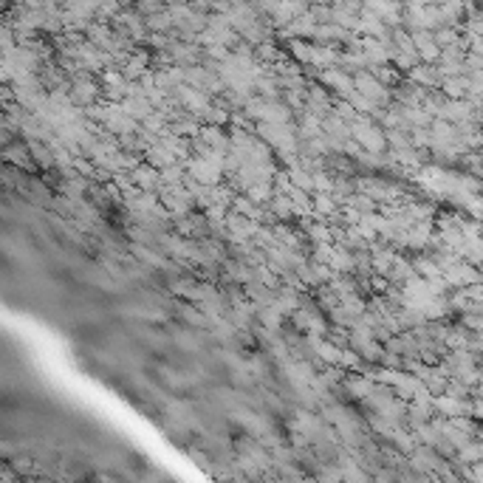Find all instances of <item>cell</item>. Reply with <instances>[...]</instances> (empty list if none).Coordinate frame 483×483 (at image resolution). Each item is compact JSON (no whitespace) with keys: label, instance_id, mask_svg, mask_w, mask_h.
<instances>
[{"label":"cell","instance_id":"obj_6","mask_svg":"<svg viewBox=\"0 0 483 483\" xmlns=\"http://www.w3.org/2000/svg\"><path fill=\"white\" fill-rule=\"evenodd\" d=\"M407 79H410V82H415V85H421V88L438 91V85H441V71H438V66L418 63V66H413V68L407 71Z\"/></svg>","mask_w":483,"mask_h":483},{"label":"cell","instance_id":"obj_10","mask_svg":"<svg viewBox=\"0 0 483 483\" xmlns=\"http://www.w3.org/2000/svg\"><path fill=\"white\" fill-rule=\"evenodd\" d=\"M314 51H316V43L314 40H302V37L289 40V54H291V57L300 66H311L314 63Z\"/></svg>","mask_w":483,"mask_h":483},{"label":"cell","instance_id":"obj_30","mask_svg":"<svg viewBox=\"0 0 483 483\" xmlns=\"http://www.w3.org/2000/svg\"><path fill=\"white\" fill-rule=\"evenodd\" d=\"M410 139H413L415 150H429V147H433V130H429V128H413Z\"/></svg>","mask_w":483,"mask_h":483},{"label":"cell","instance_id":"obj_1","mask_svg":"<svg viewBox=\"0 0 483 483\" xmlns=\"http://www.w3.org/2000/svg\"><path fill=\"white\" fill-rule=\"evenodd\" d=\"M316 79H319L322 85H325V88H328L334 96H348V93H353V91H356V85H353V74H351V71H345V68H339V66L322 68Z\"/></svg>","mask_w":483,"mask_h":483},{"label":"cell","instance_id":"obj_4","mask_svg":"<svg viewBox=\"0 0 483 483\" xmlns=\"http://www.w3.org/2000/svg\"><path fill=\"white\" fill-rule=\"evenodd\" d=\"M316 17L311 15V9L305 12V15H300V17H294L289 26H283L277 34L280 37H286V40H294V37H302V40H314V34H316Z\"/></svg>","mask_w":483,"mask_h":483},{"label":"cell","instance_id":"obj_9","mask_svg":"<svg viewBox=\"0 0 483 483\" xmlns=\"http://www.w3.org/2000/svg\"><path fill=\"white\" fill-rule=\"evenodd\" d=\"M29 150H31V158H34V164L37 167H57V161H54V150L48 141H40V139H26Z\"/></svg>","mask_w":483,"mask_h":483},{"label":"cell","instance_id":"obj_7","mask_svg":"<svg viewBox=\"0 0 483 483\" xmlns=\"http://www.w3.org/2000/svg\"><path fill=\"white\" fill-rule=\"evenodd\" d=\"M130 176H133V181H136L141 190H158V187H161V170L153 167L150 161H141V164H139Z\"/></svg>","mask_w":483,"mask_h":483},{"label":"cell","instance_id":"obj_13","mask_svg":"<svg viewBox=\"0 0 483 483\" xmlns=\"http://www.w3.org/2000/svg\"><path fill=\"white\" fill-rule=\"evenodd\" d=\"M122 107H125V114H130L133 119H147L153 111H155V105L147 99V96H128V99H122Z\"/></svg>","mask_w":483,"mask_h":483},{"label":"cell","instance_id":"obj_8","mask_svg":"<svg viewBox=\"0 0 483 483\" xmlns=\"http://www.w3.org/2000/svg\"><path fill=\"white\" fill-rule=\"evenodd\" d=\"M413 266H415L418 277H424V280H433V277L444 275V272H441V266L436 263V257L429 254V252H415V254H413Z\"/></svg>","mask_w":483,"mask_h":483},{"label":"cell","instance_id":"obj_20","mask_svg":"<svg viewBox=\"0 0 483 483\" xmlns=\"http://www.w3.org/2000/svg\"><path fill=\"white\" fill-rule=\"evenodd\" d=\"M314 212H319L322 218H331L339 212V201L334 198V192H314Z\"/></svg>","mask_w":483,"mask_h":483},{"label":"cell","instance_id":"obj_16","mask_svg":"<svg viewBox=\"0 0 483 483\" xmlns=\"http://www.w3.org/2000/svg\"><path fill=\"white\" fill-rule=\"evenodd\" d=\"M268 209H272V212L277 215V221H289V224H294V221H297V209H294L291 195L277 192V195L272 198V204H268Z\"/></svg>","mask_w":483,"mask_h":483},{"label":"cell","instance_id":"obj_2","mask_svg":"<svg viewBox=\"0 0 483 483\" xmlns=\"http://www.w3.org/2000/svg\"><path fill=\"white\" fill-rule=\"evenodd\" d=\"M184 164H187V173L201 184H224V178H227V173L221 167H215L204 155H190Z\"/></svg>","mask_w":483,"mask_h":483},{"label":"cell","instance_id":"obj_37","mask_svg":"<svg viewBox=\"0 0 483 483\" xmlns=\"http://www.w3.org/2000/svg\"><path fill=\"white\" fill-rule=\"evenodd\" d=\"M362 153H365V147H362V141H356V139H353V136H351V139H348V141H345V155H348V158H353V161H356V158H359V155H362Z\"/></svg>","mask_w":483,"mask_h":483},{"label":"cell","instance_id":"obj_19","mask_svg":"<svg viewBox=\"0 0 483 483\" xmlns=\"http://www.w3.org/2000/svg\"><path fill=\"white\" fill-rule=\"evenodd\" d=\"M201 122L204 125H218V128H229V122H232V111L229 107H224V105H209L206 111H204V116H201Z\"/></svg>","mask_w":483,"mask_h":483},{"label":"cell","instance_id":"obj_21","mask_svg":"<svg viewBox=\"0 0 483 483\" xmlns=\"http://www.w3.org/2000/svg\"><path fill=\"white\" fill-rule=\"evenodd\" d=\"M339 365H342L348 373H362L367 362L362 359V353H359L353 345H345V348H342V359H339Z\"/></svg>","mask_w":483,"mask_h":483},{"label":"cell","instance_id":"obj_31","mask_svg":"<svg viewBox=\"0 0 483 483\" xmlns=\"http://www.w3.org/2000/svg\"><path fill=\"white\" fill-rule=\"evenodd\" d=\"M455 461H458V463H463V466H472V463H477V461H480V447H477V438H475L472 444H466L463 450H458Z\"/></svg>","mask_w":483,"mask_h":483},{"label":"cell","instance_id":"obj_12","mask_svg":"<svg viewBox=\"0 0 483 483\" xmlns=\"http://www.w3.org/2000/svg\"><path fill=\"white\" fill-rule=\"evenodd\" d=\"M322 130H325V136H337L342 141H348L353 133H351V122H345L342 116H337L334 111L322 116Z\"/></svg>","mask_w":483,"mask_h":483},{"label":"cell","instance_id":"obj_5","mask_svg":"<svg viewBox=\"0 0 483 483\" xmlns=\"http://www.w3.org/2000/svg\"><path fill=\"white\" fill-rule=\"evenodd\" d=\"M342 390L351 393V399L365 401V399L373 396L376 382L370 379V376H365V373H348V376H345V382H342Z\"/></svg>","mask_w":483,"mask_h":483},{"label":"cell","instance_id":"obj_14","mask_svg":"<svg viewBox=\"0 0 483 483\" xmlns=\"http://www.w3.org/2000/svg\"><path fill=\"white\" fill-rule=\"evenodd\" d=\"M257 322L263 325V331H268L272 337H277L283 331V314L275 308V305H266L257 311Z\"/></svg>","mask_w":483,"mask_h":483},{"label":"cell","instance_id":"obj_15","mask_svg":"<svg viewBox=\"0 0 483 483\" xmlns=\"http://www.w3.org/2000/svg\"><path fill=\"white\" fill-rule=\"evenodd\" d=\"M144 161H150L153 167H158V170H161V167H170V164H176L178 158H176V153H170V150H167L164 144H161V141H155V144H150V147H147Z\"/></svg>","mask_w":483,"mask_h":483},{"label":"cell","instance_id":"obj_17","mask_svg":"<svg viewBox=\"0 0 483 483\" xmlns=\"http://www.w3.org/2000/svg\"><path fill=\"white\" fill-rule=\"evenodd\" d=\"M438 91L447 96V99H466V91H469V82H466V74H458V77H444Z\"/></svg>","mask_w":483,"mask_h":483},{"label":"cell","instance_id":"obj_33","mask_svg":"<svg viewBox=\"0 0 483 483\" xmlns=\"http://www.w3.org/2000/svg\"><path fill=\"white\" fill-rule=\"evenodd\" d=\"M167 9V0H139L136 3V12L150 17V15H158V12H164Z\"/></svg>","mask_w":483,"mask_h":483},{"label":"cell","instance_id":"obj_29","mask_svg":"<svg viewBox=\"0 0 483 483\" xmlns=\"http://www.w3.org/2000/svg\"><path fill=\"white\" fill-rule=\"evenodd\" d=\"M388 144H390V150H407V147H413L410 130H404V128H393V130H388Z\"/></svg>","mask_w":483,"mask_h":483},{"label":"cell","instance_id":"obj_26","mask_svg":"<svg viewBox=\"0 0 483 483\" xmlns=\"http://www.w3.org/2000/svg\"><path fill=\"white\" fill-rule=\"evenodd\" d=\"M187 178V164L184 161H176L170 167H161V184H181Z\"/></svg>","mask_w":483,"mask_h":483},{"label":"cell","instance_id":"obj_24","mask_svg":"<svg viewBox=\"0 0 483 483\" xmlns=\"http://www.w3.org/2000/svg\"><path fill=\"white\" fill-rule=\"evenodd\" d=\"M297 114L291 111V107L283 102V99H275V102H268V114H266V119L268 122H291Z\"/></svg>","mask_w":483,"mask_h":483},{"label":"cell","instance_id":"obj_34","mask_svg":"<svg viewBox=\"0 0 483 483\" xmlns=\"http://www.w3.org/2000/svg\"><path fill=\"white\" fill-rule=\"evenodd\" d=\"M311 268H314V275H316V283H319V286H325V283L334 277L331 263H316V260H311Z\"/></svg>","mask_w":483,"mask_h":483},{"label":"cell","instance_id":"obj_25","mask_svg":"<svg viewBox=\"0 0 483 483\" xmlns=\"http://www.w3.org/2000/svg\"><path fill=\"white\" fill-rule=\"evenodd\" d=\"M289 176H291V181H294V187L314 192V173H311V170H305V167L300 164V161H297V164H291V167H289Z\"/></svg>","mask_w":483,"mask_h":483},{"label":"cell","instance_id":"obj_27","mask_svg":"<svg viewBox=\"0 0 483 483\" xmlns=\"http://www.w3.org/2000/svg\"><path fill=\"white\" fill-rule=\"evenodd\" d=\"M345 204H351V206H356L359 212H376L379 209V201H373L367 192H362V190H356L353 195H348L345 198Z\"/></svg>","mask_w":483,"mask_h":483},{"label":"cell","instance_id":"obj_22","mask_svg":"<svg viewBox=\"0 0 483 483\" xmlns=\"http://www.w3.org/2000/svg\"><path fill=\"white\" fill-rule=\"evenodd\" d=\"M385 351H388V348H385V342H379L376 337L359 348V353H362V359H365L367 365H379V362L385 359Z\"/></svg>","mask_w":483,"mask_h":483},{"label":"cell","instance_id":"obj_3","mask_svg":"<svg viewBox=\"0 0 483 483\" xmlns=\"http://www.w3.org/2000/svg\"><path fill=\"white\" fill-rule=\"evenodd\" d=\"M176 93H178V99H181V107L187 114H192V116H204V111L212 105V93H206V91H201V88H195V85H178L176 88Z\"/></svg>","mask_w":483,"mask_h":483},{"label":"cell","instance_id":"obj_35","mask_svg":"<svg viewBox=\"0 0 483 483\" xmlns=\"http://www.w3.org/2000/svg\"><path fill=\"white\" fill-rule=\"evenodd\" d=\"M334 246H337V243H316L314 252H311V260H316V263H331Z\"/></svg>","mask_w":483,"mask_h":483},{"label":"cell","instance_id":"obj_11","mask_svg":"<svg viewBox=\"0 0 483 483\" xmlns=\"http://www.w3.org/2000/svg\"><path fill=\"white\" fill-rule=\"evenodd\" d=\"M339 359H342V345H337L328 337L322 339L314 351V362H319V365H339Z\"/></svg>","mask_w":483,"mask_h":483},{"label":"cell","instance_id":"obj_18","mask_svg":"<svg viewBox=\"0 0 483 483\" xmlns=\"http://www.w3.org/2000/svg\"><path fill=\"white\" fill-rule=\"evenodd\" d=\"M246 195H249L254 204L268 206V204H272V198L277 195V190H275V181H254L252 187H246Z\"/></svg>","mask_w":483,"mask_h":483},{"label":"cell","instance_id":"obj_40","mask_svg":"<svg viewBox=\"0 0 483 483\" xmlns=\"http://www.w3.org/2000/svg\"><path fill=\"white\" fill-rule=\"evenodd\" d=\"M480 314H483V305H480Z\"/></svg>","mask_w":483,"mask_h":483},{"label":"cell","instance_id":"obj_32","mask_svg":"<svg viewBox=\"0 0 483 483\" xmlns=\"http://www.w3.org/2000/svg\"><path fill=\"white\" fill-rule=\"evenodd\" d=\"M260 204H254L246 192H238L235 195V201H232V206L229 209H235V212H240V215H246V218H252V215H254V209H257Z\"/></svg>","mask_w":483,"mask_h":483},{"label":"cell","instance_id":"obj_39","mask_svg":"<svg viewBox=\"0 0 483 483\" xmlns=\"http://www.w3.org/2000/svg\"><path fill=\"white\" fill-rule=\"evenodd\" d=\"M477 268H480V275H483V263H480V266H477Z\"/></svg>","mask_w":483,"mask_h":483},{"label":"cell","instance_id":"obj_38","mask_svg":"<svg viewBox=\"0 0 483 483\" xmlns=\"http://www.w3.org/2000/svg\"><path fill=\"white\" fill-rule=\"evenodd\" d=\"M472 418H477V421L483 424V396L472 399Z\"/></svg>","mask_w":483,"mask_h":483},{"label":"cell","instance_id":"obj_23","mask_svg":"<svg viewBox=\"0 0 483 483\" xmlns=\"http://www.w3.org/2000/svg\"><path fill=\"white\" fill-rule=\"evenodd\" d=\"M342 308H345L351 316H362V314L370 308V302L365 300V294H362V291H351V294H345V297H342Z\"/></svg>","mask_w":483,"mask_h":483},{"label":"cell","instance_id":"obj_28","mask_svg":"<svg viewBox=\"0 0 483 483\" xmlns=\"http://www.w3.org/2000/svg\"><path fill=\"white\" fill-rule=\"evenodd\" d=\"M334 187H337V176H331L328 167L314 170V192H334Z\"/></svg>","mask_w":483,"mask_h":483},{"label":"cell","instance_id":"obj_36","mask_svg":"<svg viewBox=\"0 0 483 483\" xmlns=\"http://www.w3.org/2000/svg\"><path fill=\"white\" fill-rule=\"evenodd\" d=\"M362 215H365V212H359L356 206L342 204V224H345V227H356V224L362 221Z\"/></svg>","mask_w":483,"mask_h":483}]
</instances>
